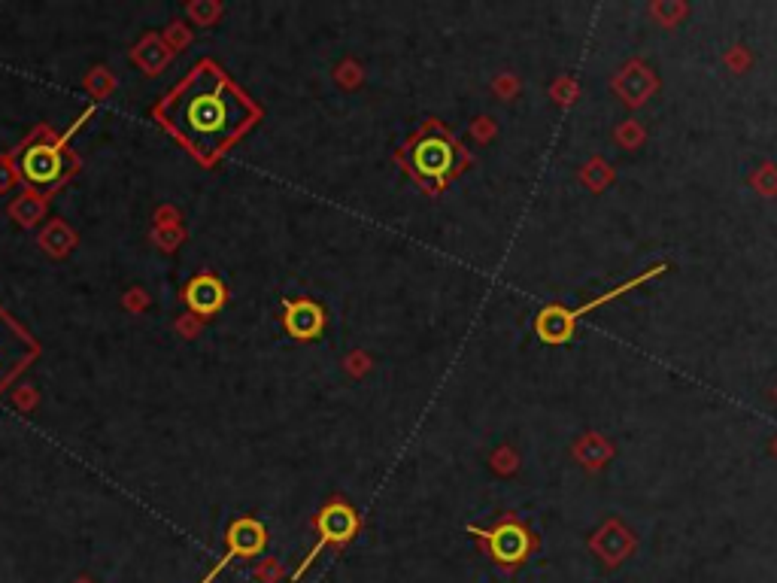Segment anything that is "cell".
Returning a JSON list of instances; mask_svg holds the SVG:
<instances>
[{
    "label": "cell",
    "mask_w": 777,
    "mask_h": 583,
    "mask_svg": "<svg viewBox=\"0 0 777 583\" xmlns=\"http://www.w3.org/2000/svg\"><path fill=\"white\" fill-rule=\"evenodd\" d=\"M258 119H262L258 104L213 58H201L152 107V122L174 137L201 168H216Z\"/></svg>",
    "instance_id": "cell-1"
},
{
    "label": "cell",
    "mask_w": 777,
    "mask_h": 583,
    "mask_svg": "<svg viewBox=\"0 0 777 583\" xmlns=\"http://www.w3.org/2000/svg\"><path fill=\"white\" fill-rule=\"evenodd\" d=\"M316 532H319V541L313 544V550L307 553V559L295 568L292 580H301V574L316 562V556H319L325 547H340V544H347V541L359 532V514H356L350 505L331 502V505H325V508L319 511V517H316Z\"/></svg>",
    "instance_id": "cell-6"
},
{
    "label": "cell",
    "mask_w": 777,
    "mask_h": 583,
    "mask_svg": "<svg viewBox=\"0 0 777 583\" xmlns=\"http://www.w3.org/2000/svg\"><path fill=\"white\" fill-rule=\"evenodd\" d=\"M265 544H268V529L258 523V520H252V517H243V520H237L231 529H228V553L216 562V568L213 571H207L204 574V580L201 583H213L216 580V574L222 571V568H228L237 556H258L265 550Z\"/></svg>",
    "instance_id": "cell-8"
},
{
    "label": "cell",
    "mask_w": 777,
    "mask_h": 583,
    "mask_svg": "<svg viewBox=\"0 0 777 583\" xmlns=\"http://www.w3.org/2000/svg\"><path fill=\"white\" fill-rule=\"evenodd\" d=\"M404 164L410 168V174L416 180H422L428 189H441L444 180L453 174L456 164V143L435 125L428 128L422 137H416L407 149H404Z\"/></svg>",
    "instance_id": "cell-4"
},
{
    "label": "cell",
    "mask_w": 777,
    "mask_h": 583,
    "mask_svg": "<svg viewBox=\"0 0 777 583\" xmlns=\"http://www.w3.org/2000/svg\"><path fill=\"white\" fill-rule=\"evenodd\" d=\"M286 328L298 341H313L325 328V313L313 301H286Z\"/></svg>",
    "instance_id": "cell-9"
},
{
    "label": "cell",
    "mask_w": 777,
    "mask_h": 583,
    "mask_svg": "<svg viewBox=\"0 0 777 583\" xmlns=\"http://www.w3.org/2000/svg\"><path fill=\"white\" fill-rule=\"evenodd\" d=\"M662 271H665V265H656V268H650L647 274H641V277H635V280H629V283H623V286H617V289H611V292H604V295H598V298L586 301V304H583V307H577V310H565V307H559V304L544 307V310L535 316V331H538V338H541L544 344H565V341H571L574 325H577V319H580V316H586L589 310L604 307L608 301L620 298L623 292H632L635 286H644L647 280L659 277Z\"/></svg>",
    "instance_id": "cell-5"
},
{
    "label": "cell",
    "mask_w": 777,
    "mask_h": 583,
    "mask_svg": "<svg viewBox=\"0 0 777 583\" xmlns=\"http://www.w3.org/2000/svg\"><path fill=\"white\" fill-rule=\"evenodd\" d=\"M89 116V113H85ZM82 116V119H85ZM79 119V122H82ZM79 122L67 131V134H61L58 140H46V143H31L25 152H22V180L28 183V189L31 192H37V195H43V198H52L70 177H76V171H79V155L73 152V149H67V143L73 140V134H76V128H79Z\"/></svg>",
    "instance_id": "cell-2"
},
{
    "label": "cell",
    "mask_w": 777,
    "mask_h": 583,
    "mask_svg": "<svg viewBox=\"0 0 777 583\" xmlns=\"http://www.w3.org/2000/svg\"><path fill=\"white\" fill-rule=\"evenodd\" d=\"M471 535H477L486 547H489V553H492V559L498 562V565H520L526 556H529V550H532V535L526 532V526H520L516 520H504L501 526H495V529H468Z\"/></svg>",
    "instance_id": "cell-7"
},
{
    "label": "cell",
    "mask_w": 777,
    "mask_h": 583,
    "mask_svg": "<svg viewBox=\"0 0 777 583\" xmlns=\"http://www.w3.org/2000/svg\"><path fill=\"white\" fill-rule=\"evenodd\" d=\"M43 344L34 331L0 304V398L40 359Z\"/></svg>",
    "instance_id": "cell-3"
},
{
    "label": "cell",
    "mask_w": 777,
    "mask_h": 583,
    "mask_svg": "<svg viewBox=\"0 0 777 583\" xmlns=\"http://www.w3.org/2000/svg\"><path fill=\"white\" fill-rule=\"evenodd\" d=\"M186 301H189V307H192L195 313H201V316H213V313L225 304V286H222L216 277L201 274V277H195V280L189 283V289H186Z\"/></svg>",
    "instance_id": "cell-10"
}]
</instances>
